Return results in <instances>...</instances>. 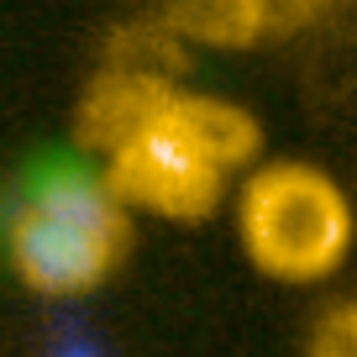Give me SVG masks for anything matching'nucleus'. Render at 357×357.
Masks as SVG:
<instances>
[{
  "instance_id": "f257e3e1",
  "label": "nucleus",
  "mask_w": 357,
  "mask_h": 357,
  "mask_svg": "<svg viewBox=\"0 0 357 357\" xmlns=\"http://www.w3.org/2000/svg\"><path fill=\"white\" fill-rule=\"evenodd\" d=\"M132 242V211L116 200L100 168H47L6 221L11 273L43 300L95 294Z\"/></svg>"
},
{
  "instance_id": "f03ea898",
  "label": "nucleus",
  "mask_w": 357,
  "mask_h": 357,
  "mask_svg": "<svg viewBox=\"0 0 357 357\" xmlns=\"http://www.w3.org/2000/svg\"><path fill=\"white\" fill-rule=\"evenodd\" d=\"M236 236L257 273L279 284H321L352 252L357 215L326 168L284 158L247 174L236 195Z\"/></svg>"
},
{
  "instance_id": "7ed1b4c3",
  "label": "nucleus",
  "mask_w": 357,
  "mask_h": 357,
  "mask_svg": "<svg viewBox=\"0 0 357 357\" xmlns=\"http://www.w3.org/2000/svg\"><path fill=\"white\" fill-rule=\"evenodd\" d=\"M100 174L126 211H147L158 221H205L226 200V184H231L221 158L190 126L184 89H174V84L100 158Z\"/></svg>"
},
{
  "instance_id": "20e7f679",
  "label": "nucleus",
  "mask_w": 357,
  "mask_h": 357,
  "mask_svg": "<svg viewBox=\"0 0 357 357\" xmlns=\"http://www.w3.org/2000/svg\"><path fill=\"white\" fill-rule=\"evenodd\" d=\"M163 89H168V79L153 74V68H111V74H100L89 84L84 105H79V142L105 158L158 105Z\"/></svg>"
},
{
  "instance_id": "39448f33",
  "label": "nucleus",
  "mask_w": 357,
  "mask_h": 357,
  "mask_svg": "<svg viewBox=\"0 0 357 357\" xmlns=\"http://www.w3.org/2000/svg\"><path fill=\"white\" fill-rule=\"evenodd\" d=\"M268 0H168L163 26L195 47H252L268 32Z\"/></svg>"
},
{
  "instance_id": "423d86ee",
  "label": "nucleus",
  "mask_w": 357,
  "mask_h": 357,
  "mask_svg": "<svg viewBox=\"0 0 357 357\" xmlns=\"http://www.w3.org/2000/svg\"><path fill=\"white\" fill-rule=\"evenodd\" d=\"M305 352H310V357H357V300L326 310L321 321H315Z\"/></svg>"
},
{
  "instance_id": "0eeeda50",
  "label": "nucleus",
  "mask_w": 357,
  "mask_h": 357,
  "mask_svg": "<svg viewBox=\"0 0 357 357\" xmlns=\"http://www.w3.org/2000/svg\"><path fill=\"white\" fill-rule=\"evenodd\" d=\"M47 357H105V352L89 342V336H58V342L47 347Z\"/></svg>"
}]
</instances>
